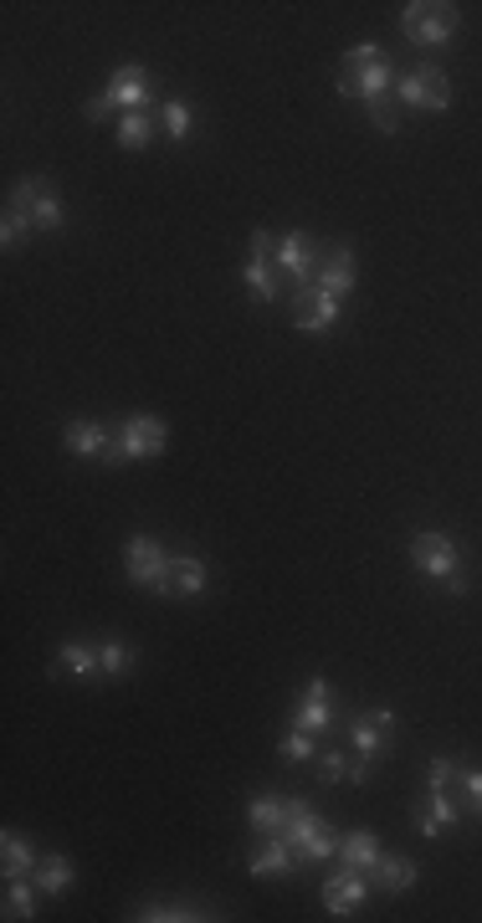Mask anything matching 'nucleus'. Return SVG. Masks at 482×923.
Masks as SVG:
<instances>
[{
    "mask_svg": "<svg viewBox=\"0 0 482 923\" xmlns=\"http://www.w3.org/2000/svg\"><path fill=\"white\" fill-rule=\"evenodd\" d=\"M277 836L293 847L298 862H329V857H339V832L308 801H287V821Z\"/></svg>",
    "mask_w": 482,
    "mask_h": 923,
    "instance_id": "nucleus-1",
    "label": "nucleus"
},
{
    "mask_svg": "<svg viewBox=\"0 0 482 923\" xmlns=\"http://www.w3.org/2000/svg\"><path fill=\"white\" fill-rule=\"evenodd\" d=\"M410 560H416V569H421L426 580H437L441 590H452V596L468 590V569H462V550H457L452 534L421 529V534L410 539Z\"/></svg>",
    "mask_w": 482,
    "mask_h": 923,
    "instance_id": "nucleus-2",
    "label": "nucleus"
},
{
    "mask_svg": "<svg viewBox=\"0 0 482 923\" xmlns=\"http://www.w3.org/2000/svg\"><path fill=\"white\" fill-rule=\"evenodd\" d=\"M462 26V6L452 0H410L401 6V36L410 46H447Z\"/></svg>",
    "mask_w": 482,
    "mask_h": 923,
    "instance_id": "nucleus-3",
    "label": "nucleus"
},
{
    "mask_svg": "<svg viewBox=\"0 0 482 923\" xmlns=\"http://www.w3.org/2000/svg\"><path fill=\"white\" fill-rule=\"evenodd\" d=\"M344 77L354 83V98H364V108L370 104H385L395 93V67L385 57H380L375 42H360L344 52Z\"/></svg>",
    "mask_w": 482,
    "mask_h": 923,
    "instance_id": "nucleus-4",
    "label": "nucleus"
},
{
    "mask_svg": "<svg viewBox=\"0 0 482 923\" xmlns=\"http://www.w3.org/2000/svg\"><path fill=\"white\" fill-rule=\"evenodd\" d=\"M395 734V714L380 703V708H370V714H360L354 724H349V745H354V764H349V780H370V770H375V760L385 754V745H391Z\"/></svg>",
    "mask_w": 482,
    "mask_h": 923,
    "instance_id": "nucleus-5",
    "label": "nucleus"
},
{
    "mask_svg": "<svg viewBox=\"0 0 482 923\" xmlns=\"http://www.w3.org/2000/svg\"><path fill=\"white\" fill-rule=\"evenodd\" d=\"M169 560H175V554H165V544L154 534H129V544H123L129 580H134L139 590H154V596H169Z\"/></svg>",
    "mask_w": 482,
    "mask_h": 923,
    "instance_id": "nucleus-6",
    "label": "nucleus"
},
{
    "mask_svg": "<svg viewBox=\"0 0 482 923\" xmlns=\"http://www.w3.org/2000/svg\"><path fill=\"white\" fill-rule=\"evenodd\" d=\"M395 98L406 108H421V113H447L452 108V77L441 73L437 62H421V67L395 77Z\"/></svg>",
    "mask_w": 482,
    "mask_h": 923,
    "instance_id": "nucleus-7",
    "label": "nucleus"
},
{
    "mask_svg": "<svg viewBox=\"0 0 482 923\" xmlns=\"http://www.w3.org/2000/svg\"><path fill=\"white\" fill-rule=\"evenodd\" d=\"M11 206L26 216L31 231H62V221H67V206H62V195L52 191V180L46 175H26L21 185H15Z\"/></svg>",
    "mask_w": 482,
    "mask_h": 923,
    "instance_id": "nucleus-8",
    "label": "nucleus"
},
{
    "mask_svg": "<svg viewBox=\"0 0 482 923\" xmlns=\"http://www.w3.org/2000/svg\"><path fill=\"white\" fill-rule=\"evenodd\" d=\"M169 447V421L160 416H129L123 421L119 442L108 452V462H144V457H160Z\"/></svg>",
    "mask_w": 482,
    "mask_h": 923,
    "instance_id": "nucleus-9",
    "label": "nucleus"
},
{
    "mask_svg": "<svg viewBox=\"0 0 482 923\" xmlns=\"http://www.w3.org/2000/svg\"><path fill=\"white\" fill-rule=\"evenodd\" d=\"M154 98V83L150 73L139 67V62H123V67H113V77H108L103 88V104L108 108H123V113H144Z\"/></svg>",
    "mask_w": 482,
    "mask_h": 923,
    "instance_id": "nucleus-10",
    "label": "nucleus"
},
{
    "mask_svg": "<svg viewBox=\"0 0 482 923\" xmlns=\"http://www.w3.org/2000/svg\"><path fill=\"white\" fill-rule=\"evenodd\" d=\"M272 257H277L272 231H252V257H247V268H241V283L252 287L256 303H277V272H272Z\"/></svg>",
    "mask_w": 482,
    "mask_h": 923,
    "instance_id": "nucleus-11",
    "label": "nucleus"
},
{
    "mask_svg": "<svg viewBox=\"0 0 482 923\" xmlns=\"http://www.w3.org/2000/svg\"><path fill=\"white\" fill-rule=\"evenodd\" d=\"M339 308H344V298H333V293H324V287H298V298H293V324L303 328V334H329L333 324H339Z\"/></svg>",
    "mask_w": 482,
    "mask_h": 923,
    "instance_id": "nucleus-12",
    "label": "nucleus"
},
{
    "mask_svg": "<svg viewBox=\"0 0 482 923\" xmlns=\"http://www.w3.org/2000/svg\"><path fill=\"white\" fill-rule=\"evenodd\" d=\"M364 898H370V872H354V867H339L333 878H324V909L333 919H349V913L364 909Z\"/></svg>",
    "mask_w": 482,
    "mask_h": 923,
    "instance_id": "nucleus-13",
    "label": "nucleus"
},
{
    "mask_svg": "<svg viewBox=\"0 0 482 923\" xmlns=\"http://www.w3.org/2000/svg\"><path fill=\"white\" fill-rule=\"evenodd\" d=\"M277 268L293 278L298 287H314V278H318V247H314V237L308 231H287L283 241H277V257H272Z\"/></svg>",
    "mask_w": 482,
    "mask_h": 923,
    "instance_id": "nucleus-14",
    "label": "nucleus"
},
{
    "mask_svg": "<svg viewBox=\"0 0 482 923\" xmlns=\"http://www.w3.org/2000/svg\"><path fill=\"white\" fill-rule=\"evenodd\" d=\"M293 729H308V734L333 729V687L324 677H314V683L303 687L298 708H293Z\"/></svg>",
    "mask_w": 482,
    "mask_h": 923,
    "instance_id": "nucleus-15",
    "label": "nucleus"
},
{
    "mask_svg": "<svg viewBox=\"0 0 482 923\" xmlns=\"http://www.w3.org/2000/svg\"><path fill=\"white\" fill-rule=\"evenodd\" d=\"M62 447L73 452V457H88V462H98V457H108V452H113V436L103 432V421L73 416V421H67V426H62Z\"/></svg>",
    "mask_w": 482,
    "mask_h": 923,
    "instance_id": "nucleus-16",
    "label": "nucleus"
},
{
    "mask_svg": "<svg viewBox=\"0 0 482 923\" xmlns=\"http://www.w3.org/2000/svg\"><path fill=\"white\" fill-rule=\"evenodd\" d=\"M318 287L333 293V298H349V287H354V247H333L324 262H318Z\"/></svg>",
    "mask_w": 482,
    "mask_h": 923,
    "instance_id": "nucleus-17",
    "label": "nucleus"
},
{
    "mask_svg": "<svg viewBox=\"0 0 482 923\" xmlns=\"http://www.w3.org/2000/svg\"><path fill=\"white\" fill-rule=\"evenodd\" d=\"M206 585H211L206 560H196V554H175V560H169V596L196 600V596H206Z\"/></svg>",
    "mask_w": 482,
    "mask_h": 923,
    "instance_id": "nucleus-18",
    "label": "nucleus"
},
{
    "mask_svg": "<svg viewBox=\"0 0 482 923\" xmlns=\"http://www.w3.org/2000/svg\"><path fill=\"white\" fill-rule=\"evenodd\" d=\"M252 878H287L293 867H298V857H293V847H287L283 836H262V847L252 851Z\"/></svg>",
    "mask_w": 482,
    "mask_h": 923,
    "instance_id": "nucleus-19",
    "label": "nucleus"
},
{
    "mask_svg": "<svg viewBox=\"0 0 482 923\" xmlns=\"http://www.w3.org/2000/svg\"><path fill=\"white\" fill-rule=\"evenodd\" d=\"M457 816H462V811H457L452 795H447V790H431V801H426L421 811H416V832L437 841V836H447V832L457 826Z\"/></svg>",
    "mask_w": 482,
    "mask_h": 923,
    "instance_id": "nucleus-20",
    "label": "nucleus"
},
{
    "mask_svg": "<svg viewBox=\"0 0 482 923\" xmlns=\"http://www.w3.org/2000/svg\"><path fill=\"white\" fill-rule=\"evenodd\" d=\"M416 878H421V867L410 862V857H385L380 851V862L370 867V882H375L380 893H406V888H416Z\"/></svg>",
    "mask_w": 482,
    "mask_h": 923,
    "instance_id": "nucleus-21",
    "label": "nucleus"
},
{
    "mask_svg": "<svg viewBox=\"0 0 482 923\" xmlns=\"http://www.w3.org/2000/svg\"><path fill=\"white\" fill-rule=\"evenodd\" d=\"M31 882H36L46 898H62L77 882V872H73V862H67V857H57V851H42V857H36V867H31Z\"/></svg>",
    "mask_w": 482,
    "mask_h": 923,
    "instance_id": "nucleus-22",
    "label": "nucleus"
},
{
    "mask_svg": "<svg viewBox=\"0 0 482 923\" xmlns=\"http://www.w3.org/2000/svg\"><path fill=\"white\" fill-rule=\"evenodd\" d=\"M380 862V836L375 832H344L339 836V867H354V872H370Z\"/></svg>",
    "mask_w": 482,
    "mask_h": 923,
    "instance_id": "nucleus-23",
    "label": "nucleus"
},
{
    "mask_svg": "<svg viewBox=\"0 0 482 923\" xmlns=\"http://www.w3.org/2000/svg\"><path fill=\"white\" fill-rule=\"evenodd\" d=\"M247 821H252L256 836H277L283 832V821H287V801H277V795H252Z\"/></svg>",
    "mask_w": 482,
    "mask_h": 923,
    "instance_id": "nucleus-24",
    "label": "nucleus"
},
{
    "mask_svg": "<svg viewBox=\"0 0 482 923\" xmlns=\"http://www.w3.org/2000/svg\"><path fill=\"white\" fill-rule=\"evenodd\" d=\"M57 672H67V677H92V672H103L98 667V647H88V641H62Z\"/></svg>",
    "mask_w": 482,
    "mask_h": 923,
    "instance_id": "nucleus-25",
    "label": "nucleus"
},
{
    "mask_svg": "<svg viewBox=\"0 0 482 923\" xmlns=\"http://www.w3.org/2000/svg\"><path fill=\"white\" fill-rule=\"evenodd\" d=\"M36 857L42 851H31L26 841L15 832H6L0 836V867H6V878H31V867H36Z\"/></svg>",
    "mask_w": 482,
    "mask_h": 923,
    "instance_id": "nucleus-26",
    "label": "nucleus"
},
{
    "mask_svg": "<svg viewBox=\"0 0 482 923\" xmlns=\"http://www.w3.org/2000/svg\"><path fill=\"white\" fill-rule=\"evenodd\" d=\"M113 139H119V150H150L154 113H150V108H144V113H123L119 129H113Z\"/></svg>",
    "mask_w": 482,
    "mask_h": 923,
    "instance_id": "nucleus-27",
    "label": "nucleus"
},
{
    "mask_svg": "<svg viewBox=\"0 0 482 923\" xmlns=\"http://www.w3.org/2000/svg\"><path fill=\"white\" fill-rule=\"evenodd\" d=\"M134 919L139 923H196V919H211V913L196 909V903H144Z\"/></svg>",
    "mask_w": 482,
    "mask_h": 923,
    "instance_id": "nucleus-28",
    "label": "nucleus"
},
{
    "mask_svg": "<svg viewBox=\"0 0 482 923\" xmlns=\"http://www.w3.org/2000/svg\"><path fill=\"white\" fill-rule=\"evenodd\" d=\"M36 882L26 878H6V919H36Z\"/></svg>",
    "mask_w": 482,
    "mask_h": 923,
    "instance_id": "nucleus-29",
    "label": "nucleus"
},
{
    "mask_svg": "<svg viewBox=\"0 0 482 923\" xmlns=\"http://www.w3.org/2000/svg\"><path fill=\"white\" fill-rule=\"evenodd\" d=\"M318 754V745H314V734L308 729H287L283 739H277V760L283 764H308Z\"/></svg>",
    "mask_w": 482,
    "mask_h": 923,
    "instance_id": "nucleus-30",
    "label": "nucleus"
},
{
    "mask_svg": "<svg viewBox=\"0 0 482 923\" xmlns=\"http://www.w3.org/2000/svg\"><path fill=\"white\" fill-rule=\"evenodd\" d=\"M98 667H103L108 677H129V672H134V647H129V641H103V647H98Z\"/></svg>",
    "mask_w": 482,
    "mask_h": 923,
    "instance_id": "nucleus-31",
    "label": "nucleus"
},
{
    "mask_svg": "<svg viewBox=\"0 0 482 923\" xmlns=\"http://www.w3.org/2000/svg\"><path fill=\"white\" fill-rule=\"evenodd\" d=\"M190 129H196V113H190V104H185V98H165V139L185 144V139H190Z\"/></svg>",
    "mask_w": 482,
    "mask_h": 923,
    "instance_id": "nucleus-32",
    "label": "nucleus"
},
{
    "mask_svg": "<svg viewBox=\"0 0 482 923\" xmlns=\"http://www.w3.org/2000/svg\"><path fill=\"white\" fill-rule=\"evenodd\" d=\"M457 774H462V764L441 754V760L426 764V785H431V790H452V785H457Z\"/></svg>",
    "mask_w": 482,
    "mask_h": 923,
    "instance_id": "nucleus-33",
    "label": "nucleus"
},
{
    "mask_svg": "<svg viewBox=\"0 0 482 923\" xmlns=\"http://www.w3.org/2000/svg\"><path fill=\"white\" fill-rule=\"evenodd\" d=\"M26 231H31V226H26V216H21L15 206H6V216H0V247L11 252V247H15L21 237H26Z\"/></svg>",
    "mask_w": 482,
    "mask_h": 923,
    "instance_id": "nucleus-34",
    "label": "nucleus"
},
{
    "mask_svg": "<svg viewBox=\"0 0 482 923\" xmlns=\"http://www.w3.org/2000/svg\"><path fill=\"white\" fill-rule=\"evenodd\" d=\"M457 790H462V801H468L472 811H482V770H462L457 774Z\"/></svg>",
    "mask_w": 482,
    "mask_h": 923,
    "instance_id": "nucleus-35",
    "label": "nucleus"
},
{
    "mask_svg": "<svg viewBox=\"0 0 482 923\" xmlns=\"http://www.w3.org/2000/svg\"><path fill=\"white\" fill-rule=\"evenodd\" d=\"M370 119H375L380 134H401V113L391 108V98H385V104H370Z\"/></svg>",
    "mask_w": 482,
    "mask_h": 923,
    "instance_id": "nucleus-36",
    "label": "nucleus"
},
{
    "mask_svg": "<svg viewBox=\"0 0 482 923\" xmlns=\"http://www.w3.org/2000/svg\"><path fill=\"white\" fill-rule=\"evenodd\" d=\"M318 774H324V780H344L349 774V764H344V754H339V749H324V754H318Z\"/></svg>",
    "mask_w": 482,
    "mask_h": 923,
    "instance_id": "nucleus-37",
    "label": "nucleus"
},
{
    "mask_svg": "<svg viewBox=\"0 0 482 923\" xmlns=\"http://www.w3.org/2000/svg\"><path fill=\"white\" fill-rule=\"evenodd\" d=\"M88 119H108V104H103V93H98V98H92V104H88Z\"/></svg>",
    "mask_w": 482,
    "mask_h": 923,
    "instance_id": "nucleus-38",
    "label": "nucleus"
}]
</instances>
